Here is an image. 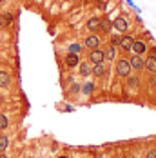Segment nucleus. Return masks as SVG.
<instances>
[{
	"label": "nucleus",
	"instance_id": "25",
	"mask_svg": "<svg viewBox=\"0 0 156 158\" xmlns=\"http://www.w3.org/2000/svg\"><path fill=\"white\" fill-rule=\"evenodd\" d=\"M147 158H156V149L149 151V153H147Z\"/></svg>",
	"mask_w": 156,
	"mask_h": 158
},
{
	"label": "nucleus",
	"instance_id": "10",
	"mask_svg": "<svg viewBox=\"0 0 156 158\" xmlns=\"http://www.w3.org/2000/svg\"><path fill=\"white\" fill-rule=\"evenodd\" d=\"M145 69H147L149 73L156 75V53L154 51H151V53L147 55V58H145Z\"/></svg>",
	"mask_w": 156,
	"mask_h": 158
},
{
	"label": "nucleus",
	"instance_id": "3",
	"mask_svg": "<svg viewBox=\"0 0 156 158\" xmlns=\"http://www.w3.org/2000/svg\"><path fill=\"white\" fill-rule=\"evenodd\" d=\"M100 44H102V38L96 35V33H91V35H87L85 38H84V48L89 49V51H93V49H98L100 48Z\"/></svg>",
	"mask_w": 156,
	"mask_h": 158
},
{
	"label": "nucleus",
	"instance_id": "21",
	"mask_svg": "<svg viewBox=\"0 0 156 158\" xmlns=\"http://www.w3.org/2000/svg\"><path fill=\"white\" fill-rule=\"evenodd\" d=\"M80 51H82V44H76L75 42V44L69 46V53H80Z\"/></svg>",
	"mask_w": 156,
	"mask_h": 158
},
{
	"label": "nucleus",
	"instance_id": "28",
	"mask_svg": "<svg viewBox=\"0 0 156 158\" xmlns=\"http://www.w3.org/2000/svg\"><path fill=\"white\" fill-rule=\"evenodd\" d=\"M4 2H6V0H0V6H2V4H4Z\"/></svg>",
	"mask_w": 156,
	"mask_h": 158
},
{
	"label": "nucleus",
	"instance_id": "16",
	"mask_svg": "<svg viewBox=\"0 0 156 158\" xmlns=\"http://www.w3.org/2000/svg\"><path fill=\"white\" fill-rule=\"evenodd\" d=\"M98 31H104V33L113 31V20H109V18H100V27H98Z\"/></svg>",
	"mask_w": 156,
	"mask_h": 158
},
{
	"label": "nucleus",
	"instance_id": "7",
	"mask_svg": "<svg viewBox=\"0 0 156 158\" xmlns=\"http://www.w3.org/2000/svg\"><path fill=\"white\" fill-rule=\"evenodd\" d=\"M64 64H65L69 69L78 67V64H80V53H67L65 58H64Z\"/></svg>",
	"mask_w": 156,
	"mask_h": 158
},
{
	"label": "nucleus",
	"instance_id": "1",
	"mask_svg": "<svg viewBox=\"0 0 156 158\" xmlns=\"http://www.w3.org/2000/svg\"><path fill=\"white\" fill-rule=\"evenodd\" d=\"M133 44H134V36L125 33V35H120V40H118V49L124 51V53H131L133 51Z\"/></svg>",
	"mask_w": 156,
	"mask_h": 158
},
{
	"label": "nucleus",
	"instance_id": "24",
	"mask_svg": "<svg viewBox=\"0 0 156 158\" xmlns=\"http://www.w3.org/2000/svg\"><path fill=\"white\" fill-rule=\"evenodd\" d=\"M118 40H120V35H114V36H111L109 44H113V46H118Z\"/></svg>",
	"mask_w": 156,
	"mask_h": 158
},
{
	"label": "nucleus",
	"instance_id": "20",
	"mask_svg": "<svg viewBox=\"0 0 156 158\" xmlns=\"http://www.w3.org/2000/svg\"><path fill=\"white\" fill-rule=\"evenodd\" d=\"M7 126H9V118H7V114L0 113V131L7 129Z\"/></svg>",
	"mask_w": 156,
	"mask_h": 158
},
{
	"label": "nucleus",
	"instance_id": "14",
	"mask_svg": "<svg viewBox=\"0 0 156 158\" xmlns=\"http://www.w3.org/2000/svg\"><path fill=\"white\" fill-rule=\"evenodd\" d=\"M91 64L87 62V60H80V64H78V71H80V75L82 77H89L91 75Z\"/></svg>",
	"mask_w": 156,
	"mask_h": 158
},
{
	"label": "nucleus",
	"instance_id": "30",
	"mask_svg": "<svg viewBox=\"0 0 156 158\" xmlns=\"http://www.w3.org/2000/svg\"><path fill=\"white\" fill-rule=\"evenodd\" d=\"M0 95H2V87H0Z\"/></svg>",
	"mask_w": 156,
	"mask_h": 158
},
{
	"label": "nucleus",
	"instance_id": "26",
	"mask_svg": "<svg viewBox=\"0 0 156 158\" xmlns=\"http://www.w3.org/2000/svg\"><path fill=\"white\" fill-rule=\"evenodd\" d=\"M94 4H102V2H105V0H93Z\"/></svg>",
	"mask_w": 156,
	"mask_h": 158
},
{
	"label": "nucleus",
	"instance_id": "4",
	"mask_svg": "<svg viewBox=\"0 0 156 158\" xmlns=\"http://www.w3.org/2000/svg\"><path fill=\"white\" fill-rule=\"evenodd\" d=\"M127 60L131 64V69H134V71H143V69H145V58H143V55L133 53Z\"/></svg>",
	"mask_w": 156,
	"mask_h": 158
},
{
	"label": "nucleus",
	"instance_id": "9",
	"mask_svg": "<svg viewBox=\"0 0 156 158\" xmlns=\"http://www.w3.org/2000/svg\"><path fill=\"white\" fill-rule=\"evenodd\" d=\"M13 22H15V15H13L11 11L0 13V29H6V27H9Z\"/></svg>",
	"mask_w": 156,
	"mask_h": 158
},
{
	"label": "nucleus",
	"instance_id": "18",
	"mask_svg": "<svg viewBox=\"0 0 156 158\" xmlns=\"http://www.w3.org/2000/svg\"><path fill=\"white\" fill-rule=\"evenodd\" d=\"M138 85H140V80L138 77H127V87H131V89H138Z\"/></svg>",
	"mask_w": 156,
	"mask_h": 158
},
{
	"label": "nucleus",
	"instance_id": "2",
	"mask_svg": "<svg viewBox=\"0 0 156 158\" xmlns=\"http://www.w3.org/2000/svg\"><path fill=\"white\" fill-rule=\"evenodd\" d=\"M114 71H116V75L120 77V78H127L129 75H131V64L127 58H120L118 62H116V67H114Z\"/></svg>",
	"mask_w": 156,
	"mask_h": 158
},
{
	"label": "nucleus",
	"instance_id": "11",
	"mask_svg": "<svg viewBox=\"0 0 156 158\" xmlns=\"http://www.w3.org/2000/svg\"><path fill=\"white\" fill-rule=\"evenodd\" d=\"M91 75H94V77H98V78L105 77V75H107V65H105L104 62L94 64L93 67H91Z\"/></svg>",
	"mask_w": 156,
	"mask_h": 158
},
{
	"label": "nucleus",
	"instance_id": "19",
	"mask_svg": "<svg viewBox=\"0 0 156 158\" xmlns=\"http://www.w3.org/2000/svg\"><path fill=\"white\" fill-rule=\"evenodd\" d=\"M7 147H9V138H7L6 135H2V133H0V151L4 153Z\"/></svg>",
	"mask_w": 156,
	"mask_h": 158
},
{
	"label": "nucleus",
	"instance_id": "13",
	"mask_svg": "<svg viewBox=\"0 0 156 158\" xmlns=\"http://www.w3.org/2000/svg\"><path fill=\"white\" fill-rule=\"evenodd\" d=\"M98 27H100V18H98V16H91V18L85 22V29H87V31L94 33V31H98Z\"/></svg>",
	"mask_w": 156,
	"mask_h": 158
},
{
	"label": "nucleus",
	"instance_id": "8",
	"mask_svg": "<svg viewBox=\"0 0 156 158\" xmlns=\"http://www.w3.org/2000/svg\"><path fill=\"white\" fill-rule=\"evenodd\" d=\"M147 42L145 40H142V38H134V44H133V51L131 53H136V55H145L147 53Z\"/></svg>",
	"mask_w": 156,
	"mask_h": 158
},
{
	"label": "nucleus",
	"instance_id": "17",
	"mask_svg": "<svg viewBox=\"0 0 156 158\" xmlns=\"http://www.w3.org/2000/svg\"><path fill=\"white\" fill-rule=\"evenodd\" d=\"M94 87H96V85H94L93 82H85V84H84V85H82V89H80V91H82V93H84V95H93L94 93Z\"/></svg>",
	"mask_w": 156,
	"mask_h": 158
},
{
	"label": "nucleus",
	"instance_id": "12",
	"mask_svg": "<svg viewBox=\"0 0 156 158\" xmlns=\"http://www.w3.org/2000/svg\"><path fill=\"white\" fill-rule=\"evenodd\" d=\"M104 56H105L107 62H114V60H116V46L107 44V46L104 48Z\"/></svg>",
	"mask_w": 156,
	"mask_h": 158
},
{
	"label": "nucleus",
	"instance_id": "15",
	"mask_svg": "<svg viewBox=\"0 0 156 158\" xmlns=\"http://www.w3.org/2000/svg\"><path fill=\"white\" fill-rule=\"evenodd\" d=\"M9 84H11V75H9V71H0V87L4 89V87H9Z\"/></svg>",
	"mask_w": 156,
	"mask_h": 158
},
{
	"label": "nucleus",
	"instance_id": "29",
	"mask_svg": "<svg viewBox=\"0 0 156 158\" xmlns=\"http://www.w3.org/2000/svg\"><path fill=\"white\" fill-rule=\"evenodd\" d=\"M58 158H69V156H64V155H62V156H58Z\"/></svg>",
	"mask_w": 156,
	"mask_h": 158
},
{
	"label": "nucleus",
	"instance_id": "23",
	"mask_svg": "<svg viewBox=\"0 0 156 158\" xmlns=\"http://www.w3.org/2000/svg\"><path fill=\"white\" fill-rule=\"evenodd\" d=\"M80 89H82V85H78L76 82L71 85V89H69V95H76V93H80Z\"/></svg>",
	"mask_w": 156,
	"mask_h": 158
},
{
	"label": "nucleus",
	"instance_id": "5",
	"mask_svg": "<svg viewBox=\"0 0 156 158\" xmlns=\"http://www.w3.org/2000/svg\"><path fill=\"white\" fill-rule=\"evenodd\" d=\"M113 31H116L118 35H125V33L129 31V22H127V18H124V16L114 18V20H113Z\"/></svg>",
	"mask_w": 156,
	"mask_h": 158
},
{
	"label": "nucleus",
	"instance_id": "6",
	"mask_svg": "<svg viewBox=\"0 0 156 158\" xmlns=\"http://www.w3.org/2000/svg\"><path fill=\"white\" fill-rule=\"evenodd\" d=\"M87 62L94 65V64H100V62H105V56H104V49H93V51H89V55H87Z\"/></svg>",
	"mask_w": 156,
	"mask_h": 158
},
{
	"label": "nucleus",
	"instance_id": "27",
	"mask_svg": "<svg viewBox=\"0 0 156 158\" xmlns=\"http://www.w3.org/2000/svg\"><path fill=\"white\" fill-rule=\"evenodd\" d=\"M0 158H9L7 155H4V153H0Z\"/></svg>",
	"mask_w": 156,
	"mask_h": 158
},
{
	"label": "nucleus",
	"instance_id": "31",
	"mask_svg": "<svg viewBox=\"0 0 156 158\" xmlns=\"http://www.w3.org/2000/svg\"><path fill=\"white\" fill-rule=\"evenodd\" d=\"M0 153H2V151H0Z\"/></svg>",
	"mask_w": 156,
	"mask_h": 158
},
{
	"label": "nucleus",
	"instance_id": "22",
	"mask_svg": "<svg viewBox=\"0 0 156 158\" xmlns=\"http://www.w3.org/2000/svg\"><path fill=\"white\" fill-rule=\"evenodd\" d=\"M127 4H129V6L133 7V11H134L136 15H142V9L138 7V6H136V4H134V0H127Z\"/></svg>",
	"mask_w": 156,
	"mask_h": 158
}]
</instances>
